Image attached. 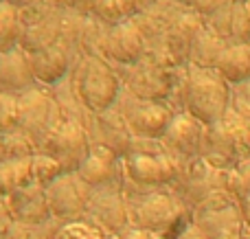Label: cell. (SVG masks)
Wrapping results in <instances>:
<instances>
[{"label":"cell","mask_w":250,"mask_h":239,"mask_svg":"<svg viewBox=\"0 0 250 239\" xmlns=\"http://www.w3.org/2000/svg\"><path fill=\"white\" fill-rule=\"evenodd\" d=\"M123 196L127 200L129 224L154 235L180 239L193 224V211L176 196V191L160 189H138L123 182Z\"/></svg>","instance_id":"obj_1"},{"label":"cell","mask_w":250,"mask_h":239,"mask_svg":"<svg viewBox=\"0 0 250 239\" xmlns=\"http://www.w3.org/2000/svg\"><path fill=\"white\" fill-rule=\"evenodd\" d=\"M180 101L185 112L213 127L226 117L233 103L230 83L213 68L189 66L180 86Z\"/></svg>","instance_id":"obj_2"},{"label":"cell","mask_w":250,"mask_h":239,"mask_svg":"<svg viewBox=\"0 0 250 239\" xmlns=\"http://www.w3.org/2000/svg\"><path fill=\"white\" fill-rule=\"evenodd\" d=\"M125 182L138 189H160V187H176L185 174V165L178 156H173L167 145H156L147 140V145H138L134 140L132 149L121 158Z\"/></svg>","instance_id":"obj_3"},{"label":"cell","mask_w":250,"mask_h":239,"mask_svg":"<svg viewBox=\"0 0 250 239\" xmlns=\"http://www.w3.org/2000/svg\"><path fill=\"white\" fill-rule=\"evenodd\" d=\"M75 88L79 99L92 114H104L119 101L121 95V75L105 64L104 57H79L75 70Z\"/></svg>","instance_id":"obj_4"},{"label":"cell","mask_w":250,"mask_h":239,"mask_svg":"<svg viewBox=\"0 0 250 239\" xmlns=\"http://www.w3.org/2000/svg\"><path fill=\"white\" fill-rule=\"evenodd\" d=\"M114 108L123 114L127 127L132 130V134L136 139L145 140H160L167 132L169 123L173 119V110L160 105L158 101H147L138 99L132 92L125 90L123 97L119 95V101L114 103Z\"/></svg>","instance_id":"obj_5"},{"label":"cell","mask_w":250,"mask_h":239,"mask_svg":"<svg viewBox=\"0 0 250 239\" xmlns=\"http://www.w3.org/2000/svg\"><path fill=\"white\" fill-rule=\"evenodd\" d=\"M38 152L53 156L64 167L66 174H73L86 160L88 152H90V139H88V132L82 123L62 119L51 130V134L44 139Z\"/></svg>","instance_id":"obj_6"},{"label":"cell","mask_w":250,"mask_h":239,"mask_svg":"<svg viewBox=\"0 0 250 239\" xmlns=\"http://www.w3.org/2000/svg\"><path fill=\"white\" fill-rule=\"evenodd\" d=\"M18 105H20V123H18V127L24 134H29L31 140L35 143V147L40 149L44 139L62 121L60 108H57L53 95H46V92L35 90V88H29L22 95H18Z\"/></svg>","instance_id":"obj_7"},{"label":"cell","mask_w":250,"mask_h":239,"mask_svg":"<svg viewBox=\"0 0 250 239\" xmlns=\"http://www.w3.org/2000/svg\"><path fill=\"white\" fill-rule=\"evenodd\" d=\"M90 196L92 189L79 178L77 171L64 174L62 178H57L55 182L46 187V200L51 206L53 219L62 224L77 222V219L86 218Z\"/></svg>","instance_id":"obj_8"},{"label":"cell","mask_w":250,"mask_h":239,"mask_svg":"<svg viewBox=\"0 0 250 239\" xmlns=\"http://www.w3.org/2000/svg\"><path fill=\"white\" fill-rule=\"evenodd\" d=\"M83 219L97 224L112 237L127 231L132 224H129V211H127V200L123 196V187L114 184V187L92 189Z\"/></svg>","instance_id":"obj_9"},{"label":"cell","mask_w":250,"mask_h":239,"mask_svg":"<svg viewBox=\"0 0 250 239\" xmlns=\"http://www.w3.org/2000/svg\"><path fill=\"white\" fill-rule=\"evenodd\" d=\"M125 83H127V92H132L138 99L147 101H160L167 99L173 90H176V79H173V70H167L163 66L154 64L151 60L143 57L141 61L132 66H125Z\"/></svg>","instance_id":"obj_10"},{"label":"cell","mask_w":250,"mask_h":239,"mask_svg":"<svg viewBox=\"0 0 250 239\" xmlns=\"http://www.w3.org/2000/svg\"><path fill=\"white\" fill-rule=\"evenodd\" d=\"M207 134L208 127L202 121L191 117L189 112H176L160 140L167 145V149L173 156H178L182 162H189L202 156Z\"/></svg>","instance_id":"obj_11"},{"label":"cell","mask_w":250,"mask_h":239,"mask_svg":"<svg viewBox=\"0 0 250 239\" xmlns=\"http://www.w3.org/2000/svg\"><path fill=\"white\" fill-rule=\"evenodd\" d=\"M16 224H46L53 219L51 206L46 200V189L31 182L4 198Z\"/></svg>","instance_id":"obj_12"},{"label":"cell","mask_w":250,"mask_h":239,"mask_svg":"<svg viewBox=\"0 0 250 239\" xmlns=\"http://www.w3.org/2000/svg\"><path fill=\"white\" fill-rule=\"evenodd\" d=\"M134 140H136V136L132 134L123 114L117 108H110L104 114H95V139L90 140V145L105 147L114 156L123 158L132 149Z\"/></svg>","instance_id":"obj_13"},{"label":"cell","mask_w":250,"mask_h":239,"mask_svg":"<svg viewBox=\"0 0 250 239\" xmlns=\"http://www.w3.org/2000/svg\"><path fill=\"white\" fill-rule=\"evenodd\" d=\"M204 26L226 44H250V11L246 2L230 4L207 16Z\"/></svg>","instance_id":"obj_14"},{"label":"cell","mask_w":250,"mask_h":239,"mask_svg":"<svg viewBox=\"0 0 250 239\" xmlns=\"http://www.w3.org/2000/svg\"><path fill=\"white\" fill-rule=\"evenodd\" d=\"M145 51L147 42L132 20L110 26L108 42H105V60L119 61L121 66H132L145 57Z\"/></svg>","instance_id":"obj_15"},{"label":"cell","mask_w":250,"mask_h":239,"mask_svg":"<svg viewBox=\"0 0 250 239\" xmlns=\"http://www.w3.org/2000/svg\"><path fill=\"white\" fill-rule=\"evenodd\" d=\"M75 48L68 46L66 42H60L51 48H44L38 53H29V61H31V70H33V77L42 83L48 86H55L62 79L66 77L70 68V61H73Z\"/></svg>","instance_id":"obj_16"},{"label":"cell","mask_w":250,"mask_h":239,"mask_svg":"<svg viewBox=\"0 0 250 239\" xmlns=\"http://www.w3.org/2000/svg\"><path fill=\"white\" fill-rule=\"evenodd\" d=\"M33 70H31L29 53L20 46L0 57V92L7 95H22L33 83Z\"/></svg>","instance_id":"obj_17"},{"label":"cell","mask_w":250,"mask_h":239,"mask_svg":"<svg viewBox=\"0 0 250 239\" xmlns=\"http://www.w3.org/2000/svg\"><path fill=\"white\" fill-rule=\"evenodd\" d=\"M215 70L230 86L250 81V44H229L217 60Z\"/></svg>","instance_id":"obj_18"},{"label":"cell","mask_w":250,"mask_h":239,"mask_svg":"<svg viewBox=\"0 0 250 239\" xmlns=\"http://www.w3.org/2000/svg\"><path fill=\"white\" fill-rule=\"evenodd\" d=\"M226 46H229V44H226L224 40H220L217 35H213L211 31L204 26V29L198 33V38H195L193 48H191V55H189L191 66L215 70L217 60L222 57V53H224Z\"/></svg>","instance_id":"obj_19"},{"label":"cell","mask_w":250,"mask_h":239,"mask_svg":"<svg viewBox=\"0 0 250 239\" xmlns=\"http://www.w3.org/2000/svg\"><path fill=\"white\" fill-rule=\"evenodd\" d=\"M24 22L20 16V7L0 0V53H9L20 46Z\"/></svg>","instance_id":"obj_20"},{"label":"cell","mask_w":250,"mask_h":239,"mask_svg":"<svg viewBox=\"0 0 250 239\" xmlns=\"http://www.w3.org/2000/svg\"><path fill=\"white\" fill-rule=\"evenodd\" d=\"M33 182V162L31 158L22 160H7L0 165V193L2 198Z\"/></svg>","instance_id":"obj_21"},{"label":"cell","mask_w":250,"mask_h":239,"mask_svg":"<svg viewBox=\"0 0 250 239\" xmlns=\"http://www.w3.org/2000/svg\"><path fill=\"white\" fill-rule=\"evenodd\" d=\"M136 13V0H97L92 7V16L108 26H117L121 22L132 20Z\"/></svg>","instance_id":"obj_22"},{"label":"cell","mask_w":250,"mask_h":239,"mask_svg":"<svg viewBox=\"0 0 250 239\" xmlns=\"http://www.w3.org/2000/svg\"><path fill=\"white\" fill-rule=\"evenodd\" d=\"M31 162H33V182L40 184V187H44V189L66 174L64 167H62L53 156H48V154L38 152L33 158H31Z\"/></svg>","instance_id":"obj_23"},{"label":"cell","mask_w":250,"mask_h":239,"mask_svg":"<svg viewBox=\"0 0 250 239\" xmlns=\"http://www.w3.org/2000/svg\"><path fill=\"white\" fill-rule=\"evenodd\" d=\"M53 239H112V235L88 219H77V222L62 224Z\"/></svg>","instance_id":"obj_24"},{"label":"cell","mask_w":250,"mask_h":239,"mask_svg":"<svg viewBox=\"0 0 250 239\" xmlns=\"http://www.w3.org/2000/svg\"><path fill=\"white\" fill-rule=\"evenodd\" d=\"M18 123H20L18 97L0 92V134H9V132L18 130Z\"/></svg>","instance_id":"obj_25"},{"label":"cell","mask_w":250,"mask_h":239,"mask_svg":"<svg viewBox=\"0 0 250 239\" xmlns=\"http://www.w3.org/2000/svg\"><path fill=\"white\" fill-rule=\"evenodd\" d=\"M237 2H244V0H195L193 2V9L200 13V16H211V13L220 11V9H226L230 4H237Z\"/></svg>","instance_id":"obj_26"},{"label":"cell","mask_w":250,"mask_h":239,"mask_svg":"<svg viewBox=\"0 0 250 239\" xmlns=\"http://www.w3.org/2000/svg\"><path fill=\"white\" fill-rule=\"evenodd\" d=\"M13 224H16V222H13L11 213H9L7 202H4V198H0V239H7L9 237Z\"/></svg>","instance_id":"obj_27"},{"label":"cell","mask_w":250,"mask_h":239,"mask_svg":"<svg viewBox=\"0 0 250 239\" xmlns=\"http://www.w3.org/2000/svg\"><path fill=\"white\" fill-rule=\"evenodd\" d=\"M119 239H151V233L143 231V228H136V226H129L127 231H123L121 235H117Z\"/></svg>","instance_id":"obj_28"},{"label":"cell","mask_w":250,"mask_h":239,"mask_svg":"<svg viewBox=\"0 0 250 239\" xmlns=\"http://www.w3.org/2000/svg\"><path fill=\"white\" fill-rule=\"evenodd\" d=\"M95 2H97V0H64V4L68 9H75V11H82V13H83V9H90V11H92Z\"/></svg>","instance_id":"obj_29"},{"label":"cell","mask_w":250,"mask_h":239,"mask_svg":"<svg viewBox=\"0 0 250 239\" xmlns=\"http://www.w3.org/2000/svg\"><path fill=\"white\" fill-rule=\"evenodd\" d=\"M151 239H171V237H167V235H154V233H151Z\"/></svg>","instance_id":"obj_30"},{"label":"cell","mask_w":250,"mask_h":239,"mask_svg":"<svg viewBox=\"0 0 250 239\" xmlns=\"http://www.w3.org/2000/svg\"><path fill=\"white\" fill-rule=\"evenodd\" d=\"M244 2H246V7H248V11H250V0H244Z\"/></svg>","instance_id":"obj_31"},{"label":"cell","mask_w":250,"mask_h":239,"mask_svg":"<svg viewBox=\"0 0 250 239\" xmlns=\"http://www.w3.org/2000/svg\"><path fill=\"white\" fill-rule=\"evenodd\" d=\"M237 239H248V237H246V235H242V237H237Z\"/></svg>","instance_id":"obj_32"},{"label":"cell","mask_w":250,"mask_h":239,"mask_svg":"<svg viewBox=\"0 0 250 239\" xmlns=\"http://www.w3.org/2000/svg\"><path fill=\"white\" fill-rule=\"evenodd\" d=\"M112 239H119V237H117V235H114V237H112Z\"/></svg>","instance_id":"obj_33"},{"label":"cell","mask_w":250,"mask_h":239,"mask_svg":"<svg viewBox=\"0 0 250 239\" xmlns=\"http://www.w3.org/2000/svg\"><path fill=\"white\" fill-rule=\"evenodd\" d=\"M0 198H2V193H0Z\"/></svg>","instance_id":"obj_34"},{"label":"cell","mask_w":250,"mask_h":239,"mask_svg":"<svg viewBox=\"0 0 250 239\" xmlns=\"http://www.w3.org/2000/svg\"><path fill=\"white\" fill-rule=\"evenodd\" d=\"M0 57H2V53H0Z\"/></svg>","instance_id":"obj_35"}]
</instances>
